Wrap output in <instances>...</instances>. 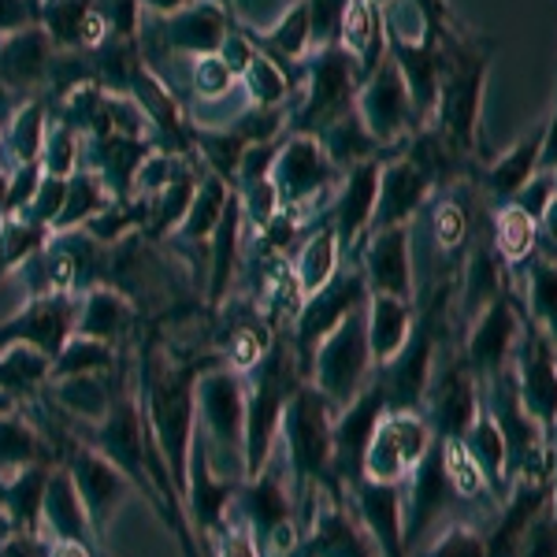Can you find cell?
Segmentation results:
<instances>
[{"label":"cell","mask_w":557,"mask_h":557,"mask_svg":"<svg viewBox=\"0 0 557 557\" xmlns=\"http://www.w3.org/2000/svg\"><path fill=\"white\" fill-rule=\"evenodd\" d=\"M312 368H317V391L331 401V409H346L349 401L364 391L368 368H372L364 305L349 312V317L312 349Z\"/></svg>","instance_id":"obj_1"},{"label":"cell","mask_w":557,"mask_h":557,"mask_svg":"<svg viewBox=\"0 0 557 557\" xmlns=\"http://www.w3.org/2000/svg\"><path fill=\"white\" fill-rule=\"evenodd\" d=\"M361 67L338 45L309 52V89H305V108L294 120L298 134H317L331 120L346 115L357 104V89H361Z\"/></svg>","instance_id":"obj_2"},{"label":"cell","mask_w":557,"mask_h":557,"mask_svg":"<svg viewBox=\"0 0 557 557\" xmlns=\"http://www.w3.org/2000/svg\"><path fill=\"white\" fill-rule=\"evenodd\" d=\"M431 424L417 409H386L372 431V443L364 450L361 472L375 483H398L424 461L431 450Z\"/></svg>","instance_id":"obj_3"},{"label":"cell","mask_w":557,"mask_h":557,"mask_svg":"<svg viewBox=\"0 0 557 557\" xmlns=\"http://www.w3.org/2000/svg\"><path fill=\"white\" fill-rule=\"evenodd\" d=\"M524 331V312H520L517 298H509V290H502L498 298H491L475 312L469 343H465V357L475 383H491L494 375H502L506 368H513V354Z\"/></svg>","instance_id":"obj_4"},{"label":"cell","mask_w":557,"mask_h":557,"mask_svg":"<svg viewBox=\"0 0 557 557\" xmlns=\"http://www.w3.org/2000/svg\"><path fill=\"white\" fill-rule=\"evenodd\" d=\"M354 108L368 127V134H372L380 146H398L401 138H412V134L420 131L409 86H406V78H401L398 64L391 60V52H386L383 64L361 83Z\"/></svg>","instance_id":"obj_5"},{"label":"cell","mask_w":557,"mask_h":557,"mask_svg":"<svg viewBox=\"0 0 557 557\" xmlns=\"http://www.w3.org/2000/svg\"><path fill=\"white\" fill-rule=\"evenodd\" d=\"M517 364H513V383L520 409L543 428V435L550 438L557 428V346L535 323L524 320L517 343Z\"/></svg>","instance_id":"obj_6"},{"label":"cell","mask_w":557,"mask_h":557,"mask_svg":"<svg viewBox=\"0 0 557 557\" xmlns=\"http://www.w3.org/2000/svg\"><path fill=\"white\" fill-rule=\"evenodd\" d=\"M268 178H272L278 197H283V209L294 212L309 201H320V197L335 186L338 168L327 160V152H323L317 134L294 131L290 138L278 146L272 175Z\"/></svg>","instance_id":"obj_7"},{"label":"cell","mask_w":557,"mask_h":557,"mask_svg":"<svg viewBox=\"0 0 557 557\" xmlns=\"http://www.w3.org/2000/svg\"><path fill=\"white\" fill-rule=\"evenodd\" d=\"M286 438H290L294 465L309 475H320L335 454V428H331V401L320 391L298 386L283 409Z\"/></svg>","instance_id":"obj_8"},{"label":"cell","mask_w":557,"mask_h":557,"mask_svg":"<svg viewBox=\"0 0 557 557\" xmlns=\"http://www.w3.org/2000/svg\"><path fill=\"white\" fill-rule=\"evenodd\" d=\"M435 194V183L428 178L424 168L412 157L398 149V157L383 160L380 172V201H375V215H372V231L383 227H398V223H412L424 205Z\"/></svg>","instance_id":"obj_9"},{"label":"cell","mask_w":557,"mask_h":557,"mask_svg":"<svg viewBox=\"0 0 557 557\" xmlns=\"http://www.w3.org/2000/svg\"><path fill=\"white\" fill-rule=\"evenodd\" d=\"M361 275L372 294L412 301V223H398V227H383L368 235Z\"/></svg>","instance_id":"obj_10"},{"label":"cell","mask_w":557,"mask_h":557,"mask_svg":"<svg viewBox=\"0 0 557 557\" xmlns=\"http://www.w3.org/2000/svg\"><path fill=\"white\" fill-rule=\"evenodd\" d=\"M368 301V283L361 272H343L331 278L323 290H317L312 298H305V309L298 317V346L305 354H312L331 331L343 323L349 312L361 309Z\"/></svg>","instance_id":"obj_11"},{"label":"cell","mask_w":557,"mask_h":557,"mask_svg":"<svg viewBox=\"0 0 557 557\" xmlns=\"http://www.w3.org/2000/svg\"><path fill=\"white\" fill-rule=\"evenodd\" d=\"M428 401H431V412H435L428 424L438 428V438H465L475 412L483 409V386L475 383L469 364L457 361L446 368L438 380H431Z\"/></svg>","instance_id":"obj_12"},{"label":"cell","mask_w":557,"mask_h":557,"mask_svg":"<svg viewBox=\"0 0 557 557\" xmlns=\"http://www.w3.org/2000/svg\"><path fill=\"white\" fill-rule=\"evenodd\" d=\"M380 172H383V157L364 160V164L349 168L346 178L338 183L335 194V209H331V227L343 246H357V238H364L372 231V215L375 201H380Z\"/></svg>","instance_id":"obj_13"},{"label":"cell","mask_w":557,"mask_h":557,"mask_svg":"<svg viewBox=\"0 0 557 557\" xmlns=\"http://www.w3.org/2000/svg\"><path fill=\"white\" fill-rule=\"evenodd\" d=\"M52 67V38L41 26H23L0 38V83L8 89H30Z\"/></svg>","instance_id":"obj_14"},{"label":"cell","mask_w":557,"mask_h":557,"mask_svg":"<svg viewBox=\"0 0 557 557\" xmlns=\"http://www.w3.org/2000/svg\"><path fill=\"white\" fill-rule=\"evenodd\" d=\"M465 446H469L472 461L480 465V472L487 475L494 498L506 506V494H509V480H513V454H509V443H506V431H502V424L494 420V412L483 406L480 412H475L472 428L465 431L461 438Z\"/></svg>","instance_id":"obj_15"},{"label":"cell","mask_w":557,"mask_h":557,"mask_svg":"<svg viewBox=\"0 0 557 557\" xmlns=\"http://www.w3.org/2000/svg\"><path fill=\"white\" fill-rule=\"evenodd\" d=\"M364 323H368V346L372 361L391 364L406 349L412 335V301L391 298V294H368L364 301Z\"/></svg>","instance_id":"obj_16"},{"label":"cell","mask_w":557,"mask_h":557,"mask_svg":"<svg viewBox=\"0 0 557 557\" xmlns=\"http://www.w3.org/2000/svg\"><path fill=\"white\" fill-rule=\"evenodd\" d=\"M543 134H546V120L539 123L535 131H528L513 149H506L498 160H491V164L480 172L483 190H487L498 205L513 201V194L539 172V157H543Z\"/></svg>","instance_id":"obj_17"},{"label":"cell","mask_w":557,"mask_h":557,"mask_svg":"<svg viewBox=\"0 0 557 557\" xmlns=\"http://www.w3.org/2000/svg\"><path fill=\"white\" fill-rule=\"evenodd\" d=\"M357 498H361V517L372 539L380 543V550L386 557H401V546H406V509H401L398 487L394 483L364 480Z\"/></svg>","instance_id":"obj_18"},{"label":"cell","mask_w":557,"mask_h":557,"mask_svg":"<svg viewBox=\"0 0 557 557\" xmlns=\"http://www.w3.org/2000/svg\"><path fill=\"white\" fill-rule=\"evenodd\" d=\"M412 472H417V480H412V517L406 524V532H409L406 539H420L428 532L431 520L446 513V506H450L457 494L450 487V475L443 469V450H438V443H431L424 461Z\"/></svg>","instance_id":"obj_19"},{"label":"cell","mask_w":557,"mask_h":557,"mask_svg":"<svg viewBox=\"0 0 557 557\" xmlns=\"http://www.w3.org/2000/svg\"><path fill=\"white\" fill-rule=\"evenodd\" d=\"M67 327H71V301L41 298V301H34L20 320L8 323V327L0 331V343L20 338V343L38 346L49 357H57L60 346H64V338H67Z\"/></svg>","instance_id":"obj_20"},{"label":"cell","mask_w":557,"mask_h":557,"mask_svg":"<svg viewBox=\"0 0 557 557\" xmlns=\"http://www.w3.org/2000/svg\"><path fill=\"white\" fill-rule=\"evenodd\" d=\"M164 38L178 52L209 57V52H220L223 38H227V20H223L220 8L209 4V0H201V4L183 8V12L168 15Z\"/></svg>","instance_id":"obj_21"},{"label":"cell","mask_w":557,"mask_h":557,"mask_svg":"<svg viewBox=\"0 0 557 557\" xmlns=\"http://www.w3.org/2000/svg\"><path fill=\"white\" fill-rule=\"evenodd\" d=\"M524 320L557 346V257L535 249L524 260Z\"/></svg>","instance_id":"obj_22"},{"label":"cell","mask_w":557,"mask_h":557,"mask_svg":"<svg viewBox=\"0 0 557 557\" xmlns=\"http://www.w3.org/2000/svg\"><path fill=\"white\" fill-rule=\"evenodd\" d=\"M152 420L164 438V450L183 457L186 443V420H190V394H186V375L183 372H164L152 383Z\"/></svg>","instance_id":"obj_23"},{"label":"cell","mask_w":557,"mask_h":557,"mask_svg":"<svg viewBox=\"0 0 557 557\" xmlns=\"http://www.w3.org/2000/svg\"><path fill=\"white\" fill-rule=\"evenodd\" d=\"M323 152H327V160L338 168V172H349V168L364 164V160H375L380 157V141L368 134V127L361 123V115H357V108H349L346 115H338V120H331L327 127L317 131Z\"/></svg>","instance_id":"obj_24"},{"label":"cell","mask_w":557,"mask_h":557,"mask_svg":"<svg viewBox=\"0 0 557 557\" xmlns=\"http://www.w3.org/2000/svg\"><path fill=\"white\" fill-rule=\"evenodd\" d=\"M338 253H343V242H338L331 223H323L301 242L298 260H294V278H298L305 298H312L338 275Z\"/></svg>","instance_id":"obj_25"},{"label":"cell","mask_w":557,"mask_h":557,"mask_svg":"<svg viewBox=\"0 0 557 557\" xmlns=\"http://www.w3.org/2000/svg\"><path fill=\"white\" fill-rule=\"evenodd\" d=\"M491 246L506 260V268H520L539 246V223L517 205H498V212L491 220Z\"/></svg>","instance_id":"obj_26"},{"label":"cell","mask_w":557,"mask_h":557,"mask_svg":"<svg viewBox=\"0 0 557 557\" xmlns=\"http://www.w3.org/2000/svg\"><path fill=\"white\" fill-rule=\"evenodd\" d=\"M201 406L215 435L235 443L242 424H246V406H242V386L235 383V375H209L201 386Z\"/></svg>","instance_id":"obj_27"},{"label":"cell","mask_w":557,"mask_h":557,"mask_svg":"<svg viewBox=\"0 0 557 557\" xmlns=\"http://www.w3.org/2000/svg\"><path fill=\"white\" fill-rule=\"evenodd\" d=\"M108 201H112V186L104 183L101 172H75L67 178V197H64V209H60L57 231H71V227H83L89 215L104 212Z\"/></svg>","instance_id":"obj_28"},{"label":"cell","mask_w":557,"mask_h":557,"mask_svg":"<svg viewBox=\"0 0 557 557\" xmlns=\"http://www.w3.org/2000/svg\"><path fill=\"white\" fill-rule=\"evenodd\" d=\"M231 197H235V194H231L227 178H220V175H209L205 183H197V194H194V201H190V212H186V220L178 223L183 238H190V242L212 238V231L220 227L223 212H227Z\"/></svg>","instance_id":"obj_29"},{"label":"cell","mask_w":557,"mask_h":557,"mask_svg":"<svg viewBox=\"0 0 557 557\" xmlns=\"http://www.w3.org/2000/svg\"><path fill=\"white\" fill-rule=\"evenodd\" d=\"M424 209H431L428 212V227H431V238H435V246L443 249V253H454V249H461L465 242H469L472 215L454 194L435 190Z\"/></svg>","instance_id":"obj_30"},{"label":"cell","mask_w":557,"mask_h":557,"mask_svg":"<svg viewBox=\"0 0 557 557\" xmlns=\"http://www.w3.org/2000/svg\"><path fill=\"white\" fill-rule=\"evenodd\" d=\"M438 450H443V469L450 475V487L457 498H494L487 475L480 472V465L472 461L469 446L461 443V438H438Z\"/></svg>","instance_id":"obj_31"},{"label":"cell","mask_w":557,"mask_h":557,"mask_svg":"<svg viewBox=\"0 0 557 557\" xmlns=\"http://www.w3.org/2000/svg\"><path fill=\"white\" fill-rule=\"evenodd\" d=\"M264 41H268V57H286V60H301L312 52V34H309V8L301 4H290L278 20L264 30Z\"/></svg>","instance_id":"obj_32"},{"label":"cell","mask_w":557,"mask_h":557,"mask_svg":"<svg viewBox=\"0 0 557 557\" xmlns=\"http://www.w3.org/2000/svg\"><path fill=\"white\" fill-rule=\"evenodd\" d=\"M242 220H246V212H242V201L238 197H231L227 212H223L220 227L212 231V294H223V286H227L231 272L238 268V231H242Z\"/></svg>","instance_id":"obj_33"},{"label":"cell","mask_w":557,"mask_h":557,"mask_svg":"<svg viewBox=\"0 0 557 557\" xmlns=\"http://www.w3.org/2000/svg\"><path fill=\"white\" fill-rule=\"evenodd\" d=\"M242 78H246V89L257 108H278L290 97V78H286V71L278 67L275 57H268V52H260V49L253 52L249 67L242 71Z\"/></svg>","instance_id":"obj_34"},{"label":"cell","mask_w":557,"mask_h":557,"mask_svg":"<svg viewBox=\"0 0 557 557\" xmlns=\"http://www.w3.org/2000/svg\"><path fill=\"white\" fill-rule=\"evenodd\" d=\"M45 138H49V131H45V108L38 101L20 108V115H15V123H12V138H8V149L15 152V164L20 168L38 164Z\"/></svg>","instance_id":"obj_35"},{"label":"cell","mask_w":557,"mask_h":557,"mask_svg":"<svg viewBox=\"0 0 557 557\" xmlns=\"http://www.w3.org/2000/svg\"><path fill=\"white\" fill-rule=\"evenodd\" d=\"M45 227L26 215H12V220L0 227V272H8L12 264H23L30 253L41 249Z\"/></svg>","instance_id":"obj_36"},{"label":"cell","mask_w":557,"mask_h":557,"mask_svg":"<svg viewBox=\"0 0 557 557\" xmlns=\"http://www.w3.org/2000/svg\"><path fill=\"white\" fill-rule=\"evenodd\" d=\"M127 301L112 290H97L94 298L86 301L83 312V335L86 338H108V335H120L123 323H127Z\"/></svg>","instance_id":"obj_37"},{"label":"cell","mask_w":557,"mask_h":557,"mask_svg":"<svg viewBox=\"0 0 557 557\" xmlns=\"http://www.w3.org/2000/svg\"><path fill=\"white\" fill-rule=\"evenodd\" d=\"M194 194H197L194 175L178 172L172 183L157 194V201H152L157 209H149V212H157V231H178V223H183L186 212H190Z\"/></svg>","instance_id":"obj_38"},{"label":"cell","mask_w":557,"mask_h":557,"mask_svg":"<svg viewBox=\"0 0 557 557\" xmlns=\"http://www.w3.org/2000/svg\"><path fill=\"white\" fill-rule=\"evenodd\" d=\"M41 172L49 178H71L75 175V164H78V138L75 131L67 127H52L49 138H45V149H41Z\"/></svg>","instance_id":"obj_39"},{"label":"cell","mask_w":557,"mask_h":557,"mask_svg":"<svg viewBox=\"0 0 557 557\" xmlns=\"http://www.w3.org/2000/svg\"><path fill=\"white\" fill-rule=\"evenodd\" d=\"M190 78H194V89L201 97H209V101H223V97L235 89L238 75L227 67V60H223L220 52H209V57H197L194 60Z\"/></svg>","instance_id":"obj_40"},{"label":"cell","mask_w":557,"mask_h":557,"mask_svg":"<svg viewBox=\"0 0 557 557\" xmlns=\"http://www.w3.org/2000/svg\"><path fill=\"white\" fill-rule=\"evenodd\" d=\"M517 557H557V509L554 498L539 509V517L528 524L524 539L517 546Z\"/></svg>","instance_id":"obj_41"},{"label":"cell","mask_w":557,"mask_h":557,"mask_svg":"<svg viewBox=\"0 0 557 557\" xmlns=\"http://www.w3.org/2000/svg\"><path fill=\"white\" fill-rule=\"evenodd\" d=\"M554 201H557V172H535L513 194L509 205H517V209H524L535 223H543V215L554 209Z\"/></svg>","instance_id":"obj_42"},{"label":"cell","mask_w":557,"mask_h":557,"mask_svg":"<svg viewBox=\"0 0 557 557\" xmlns=\"http://www.w3.org/2000/svg\"><path fill=\"white\" fill-rule=\"evenodd\" d=\"M238 201H242V212H246V220H253L260 231H264L268 223H272L275 215L283 212V197H278L272 178H260V183L242 186Z\"/></svg>","instance_id":"obj_43"},{"label":"cell","mask_w":557,"mask_h":557,"mask_svg":"<svg viewBox=\"0 0 557 557\" xmlns=\"http://www.w3.org/2000/svg\"><path fill=\"white\" fill-rule=\"evenodd\" d=\"M78 480H83L86 502L94 509H104L108 502H112V494L120 491V475L108 469L104 461H97V457H83V461H78Z\"/></svg>","instance_id":"obj_44"},{"label":"cell","mask_w":557,"mask_h":557,"mask_svg":"<svg viewBox=\"0 0 557 557\" xmlns=\"http://www.w3.org/2000/svg\"><path fill=\"white\" fill-rule=\"evenodd\" d=\"M428 557H487V535H480L469 524H454L438 535Z\"/></svg>","instance_id":"obj_45"},{"label":"cell","mask_w":557,"mask_h":557,"mask_svg":"<svg viewBox=\"0 0 557 557\" xmlns=\"http://www.w3.org/2000/svg\"><path fill=\"white\" fill-rule=\"evenodd\" d=\"M104 364H108V349L101 338H78V343H71L64 354L57 357L60 375H83L89 368H104Z\"/></svg>","instance_id":"obj_46"},{"label":"cell","mask_w":557,"mask_h":557,"mask_svg":"<svg viewBox=\"0 0 557 557\" xmlns=\"http://www.w3.org/2000/svg\"><path fill=\"white\" fill-rule=\"evenodd\" d=\"M108 443H112V450L120 457H127V461H138L141 457V420L131 406H123L112 417V424H108Z\"/></svg>","instance_id":"obj_47"},{"label":"cell","mask_w":557,"mask_h":557,"mask_svg":"<svg viewBox=\"0 0 557 557\" xmlns=\"http://www.w3.org/2000/svg\"><path fill=\"white\" fill-rule=\"evenodd\" d=\"M41 0H0V38L41 23Z\"/></svg>","instance_id":"obj_48"},{"label":"cell","mask_w":557,"mask_h":557,"mask_svg":"<svg viewBox=\"0 0 557 557\" xmlns=\"http://www.w3.org/2000/svg\"><path fill=\"white\" fill-rule=\"evenodd\" d=\"M49 513H52V520H57V528L64 535H78V532H83V509L75 506V498H71L67 483H57V487H52Z\"/></svg>","instance_id":"obj_49"},{"label":"cell","mask_w":557,"mask_h":557,"mask_svg":"<svg viewBox=\"0 0 557 557\" xmlns=\"http://www.w3.org/2000/svg\"><path fill=\"white\" fill-rule=\"evenodd\" d=\"M64 398L71 401V406H78L83 412H104V386L97 383V380H89V375L83 372L75 383H67L64 386Z\"/></svg>","instance_id":"obj_50"},{"label":"cell","mask_w":557,"mask_h":557,"mask_svg":"<svg viewBox=\"0 0 557 557\" xmlns=\"http://www.w3.org/2000/svg\"><path fill=\"white\" fill-rule=\"evenodd\" d=\"M260 354H264V343H260L257 331L249 327H238L235 343H231V361H235L238 368H249L260 361Z\"/></svg>","instance_id":"obj_51"},{"label":"cell","mask_w":557,"mask_h":557,"mask_svg":"<svg viewBox=\"0 0 557 557\" xmlns=\"http://www.w3.org/2000/svg\"><path fill=\"white\" fill-rule=\"evenodd\" d=\"M0 450H4L8 457H30L34 438L26 435L20 424H8V420H0Z\"/></svg>","instance_id":"obj_52"},{"label":"cell","mask_w":557,"mask_h":557,"mask_svg":"<svg viewBox=\"0 0 557 557\" xmlns=\"http://www.w3.org/2000/svg\"><path fill=\"white\" fill-rule=\"evenodd\" d=\"M253 506H257V513L268 520V524H278V517H283V494H278L275 483H272V487L264 483V487L257 491Z\"/></svg>","instance_id":"obj_53"},{"label":"cell","mask_w":557,"mask_h":557,"mask_svg":"<svg viewBox=\"0 0 557 557\" xmlns=\"http://www.w3.org/2000/svg\"><path fill=\"white\" fill-rule=\"evenodd\" d=\"M138 4L149 8V12H160V15H175V12H183V8L201 4V0H138Z\"/></svg>","instance_id":"obj_54"},{"label":"cell","mask_w":557,"mask_h":557,"mask_svg":"<svg viewBox=\"0 0 557 557\" xmlns=\"http://www.w3.org/2000/svg\"><path fill=\"white\" fill-rule=\"evenodd\" d=\"M8 186H12V178L0 172V212H8Z\"/></svg>","instance_id":"obj_55"},{"label":"cell","mask_w":557,"mask_h":557,"mask_svg":"<svg viewBox=\"0 0 557 557\" xmlns=\"http://www.w3.org/2000/svg\"><path fill=\"white\" fill-rule=\"evenodd\" d=\"M57 557H86L78 546H64V550H57Z\"/></svg>","instance_id":"obj_56"},{"label":"cell","mask_w":557,"mask_h":557,"mask_svg":"<svg viewBox=\"0 0 557 557\" xmlns=\"http://www.w3.org/2000/svg\"><path fill=\"white\" fill-rule=\"evenodd\" d=\"M554 509H557V483H554Z\"/></svg>","instance_id":"obj_57"},{"label":"cell","mask_w":557,"mask_h":557,"mask_svg":"<svg viewBox=\"0 0 557 557\" xmlns=\"http://www.w3.org/2000/svg\"><path fill=\"white\" fill-rule=\"evenodd\" d=\"M554 86H557V75H554Z\"/></svg>","instance_id":"obj_58"},{"label":"cell","mask_w":557,"mask_h":557,"mask_svg":"<svg viewBox=\"0 0 557 557\" xmlns=\"http://www.w3.org/2000/svg\"><path fill=\"white\" fill-rule=\"evenodd\" d=\"M0 138H4V131H0Z\"/></svg>","instance_id":"obj_59"}]
</instances>
